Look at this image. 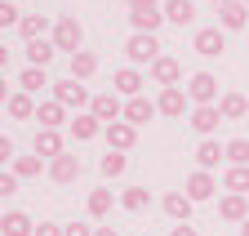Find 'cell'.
Here are the masks:
<instances>
[{
	"label": "cell",
	"mask_w": 249,
	"mask_h": 236,
	"mask_svg": "<svg viewBox=\"0 0 249 236\" xmlns=\"http://www.w3.org/2000/svg\"><path fill=\"white\" fill-rule=\"evenodd\" d=\"M129 22H134V32H151L156 36V27L165 22L160 0H129Z\"/></svg>",
	"instance_id": "6da1fadb"
},
{
	"label": "cell",
	"mask_w": 249,
	"mask_h": 236,
	"mask_svg": "<svg viewBox=\"0 0 249 236\" xmlns=\"http://www.w3.org/2000/svg\"><path fill=\"white\" fill-rule=\"evenodd\" d=\"M187 98H192L196 107H218V103H223V98H218V76L196 72V76H192V85H187Z\"/></svg>",
	"instance_id": "7a4b0ae2"
},
{
	"label": "cell",
	"mask_w": 249,
	"mask_h": 236,
	"mask_svg": "<svg viewBox=\"0 0 249 236\" xmlns=\"http://www.w3.org/2000/svg\"><path fill=\"white\" fill-rule=\"evenodd\" d=\"M80 40H85V27L76 22V14H62V18L53 22V45H58V49L80 54Z\"/></svg>",
	"instance_id": "3957f363"
},
{
	"label": "cell",
	"mask_w": 249,
	"mask_h": 236,
	"mask_svg": "<svg viewBox=\"0 0 249 236\" xmlns=\"http://www.w3.org/2000/svg\"><path fill=\"white\" fill-rule=\"evenodd\" d=\"M124 54H129V63H156V58H160V40L151 32H134L124 40Z\"/></svg>",
	"instance_id": "277c9868"
},
{
	"label": "cell",
	"mask_w": 249,
	"mask_h": 236,
	"mask_svg": "<svg viewBox=\"0 0 249 236\" xmlns=\"http://www.w3.org/2000/svg\"><path fill=\"white\" fill-rule=\"evenodd\" d=\"M53 98L62 107H93V98H89V90H85L80 80H58L53 85Z\"/></svg>",
	"instance_id": "5b68a950"
},
{
	"label": "cell",
	"mask_w": 249,
	"mask_h": 236,
	"mask_svg": "<svg viewBox=\"0 0 249 236\" xmlns=\"http://www.w3.org/2000/svg\"><path fill=\"white\" fill-rule=\"evenodd\" d=\"M192 49H196L200 58H218V54L227 49V40H223V32H218V27H200L196 40H192Z\"/></svg>",
	"instance_id": "8992f818"
},
{
	"label": "cell",
	"mask_w": 249,
	"mask_h": 236,
	"mask_svg": "<svg viewBox=\"0 0 249 236\" xmlns=\"http://www.w3.org/2000/svg\"><path fill=\"white\" fill-rule=\"evenodd\" d=\"M93 116H98L103 125H116V121H124V103L116 98V94H98L93 98V107H89Z\"/></svg>",
	"instance_id": "52a82bcc"
},
{
	"label": "cell",
	"mask_w": 249,
	"mask_h": 236,
	"mask_svg": "<svg viewBox=\"0 0 249 236\" xmlns=\"http://www.w3.org/2000/svg\"><path fill=\"white\" fill-rule=\"evenodd\" d=\"M49 179H53V183H76V179H80V156L62 152L58 161H49Z\"/></svg>",
	"instance_id": "ba28073f"
},
{
	"label": "cell",
	"mask_w": 249,
	"mask_h": 236,
	"mask_svg": "<svg viewBox=\"0 0 249 236\" xmlns=\"http://www.w3.org/2000/svg\"><path fill=\"white\" fill-rule=\"evenodd\" d=\"M178 76H182V67H178V58H169V54H160V58L151 63V80H156V85H165V90H174Z\"/></svg>",
	"instance_id": "9c48e42d"
},
{
	"label": "cell",
	"mask_w": 249,
	"mask_h": 236,
	"mask_svg": "<svg viewBox=\"0 0 249 236\" xmlns=\"http://www.w3.org/2000/svg\"><path fill=\"white\" fill-rule=\"evenodd\" d=\"M156 111H160V107H156L151 98H142V94H138V98H129V103H124V121L138 129V125H147V121H151Z\"/></svg>",
	"instance_id": "30bf717a"
},
{
	"label": "cell",
	"mask_w": 249,
	"mask_h": 236,
	"mask_svg": "<svg viewBox=\"0 0 249 236\" xmlns=\"http://www.w3.org/2000/svg\"><path fill=\"white\" fill-rule=\"evenodd\" d=\"M245 18H249V5H245V0H223V9H218V22H223L227 32H240Z\"/></svg>",
	"instance_id": "8fae6325"
},
{
	"label": "cell",
	"mask_w": 249,
	"mask_h": 236,
	"mask_svg": "<svg viewBox=\"0 0 249 236\" xmlns=\"http://www.w3.org/2000/svg\"><path fill=\"white\" fill-rule=\"evenodd\" d=\"M134 138H138V129H134L129 121L107 125V143H111V152H129V147H134Z\"/></svg>",
	"instance_id": "7c38bea8"
},
{
	"label": "cell",
	"mask_w": 249,
	"mask_h": 236,
	"mask_svg": "<svg viewBox=\"0 0 249 236\" xmlns=\"http://www.w3.org/2000/svg\"><path fill=\"white\" fill-rule=\"evenodd\" d=\"M218 125H223V111H218V107H196V111H192V129H196L200 138H209Z\"/></svg>",
	"instance_id": "4fadbf2b"
},
{
	"label": "cell",
	"mask_w": 249,
	"mask_h": 236,
	"mask_svg": "<svg viewBox=\"0 0 249 236\" xmlns=\"http://www.w3.org/2000/svg\"><path fill=\"white\" fill-rule=\"evenodd\" d=\"M218 214H223L227 223H245V218H249V200L236 196V192H227L223 200H218Z\"/></svg>",
	"instance_id": "5bb4252c"
},
{
	"label": "cell",
	"mask_w": 249,
	"mask_h": 236,
	"mask_svg": "<svg viewBox=\"0 0 249 236\" xmlns=\"http://www.w3.org/2000/svg\"><path fill=\"white\" fill-rule=\"evenodd\" d=\"M213 192H218V183H213L209 169H196L192 179H187V196H192V200H209Z\"/></svg>",
	"instance_id": "9a60e30c"
},
{
	"label": "cell",
	"mask_w": 249,
	"mask_h": 236,
	"mask_svg": "<svg viewBox=\"0 0 249 236\" xmlns=\"http://www.w3.org/2000/svg\"><path fill=\"white\" fill-rule=\"evenodd\" d=\"M192 205H196V200L187 196V192H169V196H165V214H169L174 223H187V218H192Z\"/></svg>",
	"instance_id": "2e32d148"
},
{
	"label": "cell",
	"mask_w": 249,
	"mask_h": 236,
	"mask_svg": "<svg viewBox=\"0 0 249 236\" xmlns=\"http://www.w3.org/2000/svg\"><path fill=\"white\" fill-rule=\"evenodd\" d=\"M187 103H192V98H187V94L178 90V85H174V90H165L160 98H156V107H160V116H182V111H187Z\"/></svg>",
	"instance_id": "e0dca14e"
},
{
	"label": "cell",
	"mask_w": 249,
	"mask_h": 236,
	"mask_svg": "<svg viewBox=\"0 0 249 236\" xmlns=\"http://www.w3.org/2000/svg\"><path fill=\"white\" fill-rule=\"evenodd\" d=\"M165 18L174 27H187V22L196 18V0H165Z\"/></svg>",
	"instance_id": "ac0fdd59"
},
{
	"label": "cell",
	"mask_w": 249,
	"mask_h": 236,
	"mask_svg": "<svg viewBox=\"0 0 249 236\" xmlns=\"http://www.w3.org/2000/svg\"><path fill=\"white\" fill-rule=\"evenodd\" d=\"M218 161H227V147H218L213 138H205V143L196 147V169H213Z\"/></svg>",
	"instance_id": "d6986e66"
},
{
	"label": "cell",
	"mask_w": 249,
	"mask_h": 236,
	"mask_svg": "<svg viewBox=\"0 0 249 236\" xmlns=\"http://www.w3.org/2000/svg\"><path fill=\"white\" fill-rule=\"evenodd\" d=\"M5 111L14 116V121H31V116H36L40 107L31 103V94H9V98H5Z\"/></svg>",
	"instance_id": "ffe728a7"
},
{
	"label": "cell",
	"mask_w": 249,
	"mask_h": 236,
	"mask_svg": "<svg viewBox=\"0 0 249 236\" xmlns=\"http://www.w3.org/2000/svg\"><path fill=\"white\" fill-rule=\"evenodd\" d=\"M45 27H49V18L45 14H27L22 22H18V36L31 45V40H45Z\"/></svg>",
	"instance_id": "44dd1931"
},
{
	"label": "cell",
	"mask_w": 249,
	"mask_h": 236,
	"mask_svg": "<svg viewBox=\"0 0 249 236\" xmlns=\"http://www.w3.org/2000/svg\"><path fill=\"white\" fill-rule=\"evenodd\" d=\"M36 156H49V161L62 156V138H58V129H40V134H36Z\"/></svg>",
	"instance_id": "7402d4cb"
},
{
	"label": "cell",
	"mask_w": 249,
	"mask_h": 236,
	"mask_svg": "<svg viewBox=\"0 0 249 236\" xmlns=\"http://www.w3.org/2000/svg\"><path fill=\"white\" fill-rule=\"evenodd\" d=\"M93 72H98V58H93L89 49H80V54H71V80H89Z\"/></svg>",
	"instance_id": "603a6c76"
},
{
	"label": "cell",
	"mask_w": 249,
	"mask_h": 236,
	"mask_svg": "<svg viewBox=\"0 0 249 236\" xmlns=\"http://www.w3.org/2000/svg\"><path fill=\"white\" fill-rule=\"evenodd\" d=\"M36 121H40V129H58L62 121H67V111H62V103L53 98V103H40V111H36Z\"/></svg>",
	"instance_id": "cb8c5ba5"
},
{
	"label": "cell",
	"mask_w": 249,
	"mask_h": 236,
	"mask_svg": "<svg viewBox=\"0 0 249 236\" xmlns=\"http://www.w3.org/2000/svg\"><path fill=\"white\" fill-rule=\"evenodd\" d=\"M218 111H223V121H240V116L249 111V98H245V94H223Z\"/></svg>",
	"instance_id": "d4e9b609"
},
{
	"label": "cell",
	"mask_w": 249,
	"mask_h": 236,
	"mask_svg": "<svg viewBox=\"0 0 249 236\" xmlns=\"http://www.w3.org/2000/svg\"><path fill=\"white\" fill-rule=\"evenodd\" d=\"M223 187L236 192V196H245V192H249V165H231V169L223 174Z\"/></svg>",
	"instance_id": "484cf974"
},
{
	"label": "cell",
	"mask_w": 249,
	"mask_h": 236,
	"mask_svg": "<svg viewBox=\"0 0 249 236\" xmlns=\"http://www.w3.org/2000/svg\"><path fill=\"white\" fill-rule=\"evenodd\" d=\"M53 49H58V45H49V40H31V45H27V63H31V67H49V63H53Z\"/></svg>",
	"instance_id": "4316f807"
},
{
	"label": "cell",
	"mask_w": 249,
	"mask_h": 236,
	"mask_svg": "<svg viewBox=\"0 0 249 236\" xmlns=\"http://www.w3.org/2000/svg\"><path fill=\"white\" fill-rule=\"evenodd\" d=\"M98 129H103V121H98L93 111H89V116H76V121H71V138H80V143H85V138H98Z\"/></svg>",
	"instance_id": "83f0119b"
},
{
	"label": "cell",
	"mask_w": 249,
	"mask_h": 236,
	"mask_svg": "<svg viewBox=\"0 0 249 236\" xmlns=\"http://www.w3.org/2000/svg\"><path fill=\"white\" fill-rule=\"evenodd\" d=\"M116 90H120V94H129V98H138V90H142V76H138L134 67H120V72H116Z\"/></svg>",
	"instance_id": "f1b7e54d"
},
{
	"label": "cell",
	"mask_w": 249,
	"mask_h": 236,
	"mask_svg": "<svg viewBox=\"0 0 249 236\" xmlns=\"http://www.w3.org/2000/svg\"><path fill=\"white\" fill-rule=\"evenodd\" d=\"M5 236H31V218L22 210H9L5 214Z\"/></svg>",
	"instance_id": "f546056e"
},
{
	"label": "cell",
	"mask_w": 249,
	"mask_h": 236,
	"mask_svg": "<svg viewBox=\"0 0 249 236\" xmlns=\"http://www.w3.org/2000/svg\"><path fill=\"white\" fill-rule=\"evenodd\" d=\"M124 165H129V161H124V152H111V147H107V156L98 161V169L107 174V179H120V174H124Z\"/></svg>",
	"instance_id": "4dcf8cb0"
},
{
	"label": "cell",
	"mask_w": 249,
	"mask_h": 236,
	"mask_svg": "<svg viewBox=\"0 0 249 236\" xmlns=\"http://www.w3.org/2000/svg\"><path fill=\"white\" fill-rule=\"evenodd\" d=\"M111 200H116V196H111L107 187H98V192L89 196V214H93V218H107V214H111Z\"/></svg>",
	"instance_id": "1f68e13d"
},
{
	"label": "cell",
	"mask_w": 249,
	"mask_h": 236,
	"mask_svg": "<svg viewBox=\"0 0 249 236\" xmlns=\"http://www.w3.org/2000/svg\"><path fill=\"white\" fill-rule=\"evenodd\" d=\"M18 85H22V94H36L40 85H49V76H45V67H27V72L18 76Z\"/></svg>",
	"instance_id": "d6a6232c"
},
{
	"label": "cell",
	"mask_w": 249,
	"mask_h": 236,
	"mask_svg": "<svg viewBox=\"0 0 249 236\" xmlns=\"http://www.w3.org/2000/svg\"><path fill=\"white\" fill-rule=\"evenodd\" d=\"M147 200H151V196H147V187H129V192L120 196V205H124V210H134V214H138V210H147Z\"/></svg>",
	"instance_id": "836d02e7"
},
{
	"label": "cell",
	"mask_w": 249,
	"mask_h": 236,
	"mask_svg": "<svg viewBox=\"0 0 249 236\" xmlns=\"http://www.w3.org/2000/svg\"><path fill=\"white\" fill-rule=\"evenodd\" d=\"M227 161L231 165H249V138H231L227 143Z\"/></svg>",
	"instance_id": "e575fe53"
},
{
	"label": "cell",
	"mask_w": 249,
	"mask_h": 236,
	"mask_svg": "<svg viewBox=\"0 0 249 236\" xmlns=\"http://www.w3.org/2000/svg\"><path fill=\"white\" fill-rule=\"evenodd\" d=\"M14 174H18V179H36V174H40V156H18Z\"/></svg>",
	"instance_id": "d590c367"
},
{
	"label": "cell",
	"mask_w": 249,
	"mask_h": 236,
	"mask_svg": "<svg viewBox=\"0 0 249 236\" xmlns=\"http://www.w3.org/2000/svg\"><path fill=\"white\" fill-rule=\"evenodd\" d=\"M27 14H18V5H9V0H5V5H0V27H18Z\"/></svg>",
	"instance_id": "8d00e7d4"
},
{
	"label": "cell",
	"mask_w": 249,
	"mask_h": 236,
	"mask_svg": "<svg viewBox=\"0 0 249 236\" xmlns=\"http://www.w3.org/2000/svg\"><path fill=\"white\" fill-rule=\"evenodd\" d=\"M0 192L14 196V192H18V174H0Z\"/></svg>",
	"instance_id": "74e56055"
},
{
	"label": "cell",
	"mask_w": 249,
	"mask_h": 236,
	"mask_svg": "<svg viewBox=\"0 0 249 236\" xmlns=\"http://www.w3.org/2000/svg\"><path fill=\"white\" fill-rule=\"evenodd\" d=\"M62 236H93V227H85V223H67V227H62Z\"/></svg>",
	"instance_id": "f35d334b"
},
{
	"label": "cell",
	"mask_w": 249,
	"mask_h": 236,
	"mask_svg": "<svg viewBox=\"0 0 249 236\" xmlns=\"http://www.w3.org/2000/svg\"><path fill=\"white\" fill-rule=\"evenodd\" d=\"M36 236H62V223H40Z\"/></svg>",
	"instance_id": "ab89813d"
},
{
	"label": "cell",
	"mask_w": 249,
	"mask_h": 236,
	"mask_svg": "<svg viewBox=\"0 0 249 236\" xmlns=\"http://www.w3.org/2000/svg\"><path fill=\"white\" fill-rule=\"evenodd\" d=\"M169 236H196V227H192V223H174Z\"/></svg>",
	"instance_id": "60d3db41"
},
{
	"label": "cell",
	"mask_w": 249,
	"mask_h": 236,
	"mask_svg": "<svg viewBox=\"0 0 249 236\" xmlns=\"http://www.w3.org/2000/svg\"><path fill=\"white\" fill-rule=\"evenodd\" d=\"M93 236H120L116 227H93Z\"/></svg>",
	"instance_id": "b9f144b4"
},
{
	"label": "cell",
	"mask_w": 249,
	"mask_h": 236,
	"mask_svg": "<svg viewBox=\"0 0 249 236\" xmlns=\"http://www.w3.org/2000/svg\"><path fill=\"white\" fill-rule=\"evenodd\" d=\"M240 236H249V218H245V223H240Z\"/></svg>",
	"instance_id": "7bdbcfd3"
},
{
	"label": "cell",
	"mask_w": 249,
	"mask_h": 236,
	"mask_svg": "<svg viewBox=\"0 0 249 236\" xmlns=\"http://www.w3.org/2000/svg\"><path fill=\"white\" fill-rule=\"evenodd\" d=\"M245 5H249V0H245Z\"/></svg>",
	"instance_id": "ee69618b"
}]
</instances>
